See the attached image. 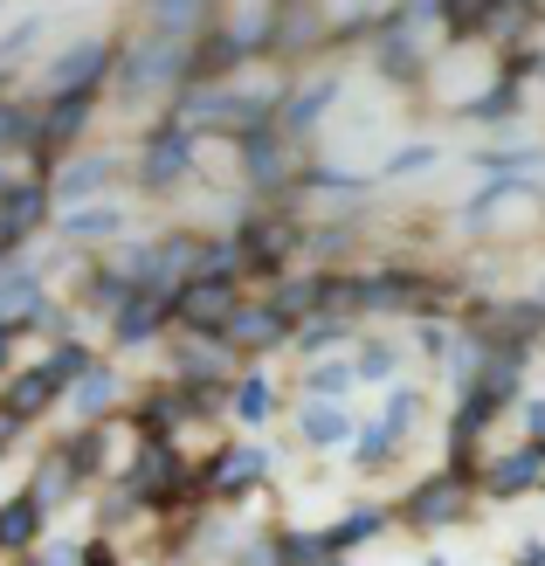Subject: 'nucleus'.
<instances>
[{
    "label": "nucleus",
    "mask_w": 545,
    "mask_h": 566,
    "mask_svg": "<svg viewBox=\"0 0 545 566\" xmlns=\"http://www.w3.org/2000/svg\"><path fill=\"white\" fill-rule=\"evenodd\" d=\"M111 76H118L132 97L187 91V83H193V42H187V35H153V28H146V42H132Z\"/></svg>",
    "instance_id": "1"
},
{
    "label": "nucleus",
    "mask_w": 545,
    "mask_h": 566,
    "mask_svg": "<svg viewBox=\"0 0 545 566\" xmlns=\"http://www.w3.org/2000/svg\"><path fill=\"white\" fill-rule=\"evenodd\" d=\"M242 311V276H187L174 291V325L180 332H228V318Z\"/></svg>",
    "instance_id": "2"
},
{
    "label": "nucleus",
    "mask_w": 545,
    "mask_h": 566,
    "mask_svg": "<svg viewBox=\"0 0 545 566\" xmlns=\"http://www.w3.org/2000/svg\"><path fill=\"white\" fill-rule=\"evenodd\" d=\"M193 138H200V132L174 111V118H166V125L146 138V153H138V187H153V193L180 187V180H187V166H193Z\"/></svg>",
    "instance_id": "3"
},
{
    "label": "nucleus",
    "mask_w": 545,
    "mask_h": 566,
    "mask_svg": "<svg viewBox=\"0 0 545 566\" xmlns=\"http://www.w3.org/2000/svg\"><path fill=\"white\" fill-rule=\"evenodd\" d=\"M125 491H132L138 504H166V497H180V491H187V470H180V457H174V442H166V436H146L138 463L125 470Z\"/></svg>",
    "instance_id": "4"
},
{
    "label": "nucleus",
    "mask_w": 545,
    "mask_h": 566,
    "mask_svg": "<svg viewBox=\"0 0 545 566\" xmlns=\"http://www.w3.org/2000/svg\"><path fill=\"white\" fill-rule=\"evenodd\" d=\"M235 242H242V270L276 276L283 263H291V249H297V221L291 214H255V221L235 229Z\"/></svg>",
    "instance_id": "5"
},
{
    "label": "nucleus",
    "mask_w": 545,
    "mask_h": 566,
    "mask_svg": "<svg viewBox=\"0 0 545 566\" xmlns=\"http://www.w3.org/2000/svg\"><path fill=\"white\" fill-rule=\"evenodd\" d=\"M118 70V49L111 42H70V55H55L49 76H42V91L49 97H70V91H97V83Z\"/></svg>",
    "instance_id": "6"
},
{
    "label": "nucleus",
    "mask_w": 545,
    "mask_h": 566,
    "mask_svg": "<svg viewBox=\"0 0 545 566\" xmlns=\"http://www.w3.org/2000/svg\"><path fill=\"white\" fill-rule=\"evenodd\" d=\"M35 318H49V283H42L35 263L8 256V263H0V325L21 332V325H35Z\"/></svg>",
    "instance_id": "7"
},
{
    "label": "nucleus",
    "mask_w": 545,
    "mask_h": 566,
    "mask_svg": "<svg viewBox=\"0 0 545 566\" xmlns=\"http://www.w3.org/2000/svg\"><path fill=\"white\" fill-rule=\"evenodd\" d=\"M166 318H174V297L153 291V283H138V291H125L111 304V338H118V346H146Z\"/></svg>",
    "instance_id": "8"
},
{
    "label": "nucleus",
    "mask_w": 545,
    "mask_h": 566,
    "mask_svg": "<svg viewBox=\"0 0 545 566\" xmlns=\"http://www.w3.org/2000/svg\"><path fill=\"white\" fill-rule=\"evenodd\" d=\"M283 138H291V132H283L276 118L235 138V153H242V174H249V187H283V180H291V146H283Z\"/></svg>",
    "instance_id": "9"
},
{
    "label": "nucleus",
    "mask_w": 545,
    "mask_h": 566,
    "mask_svg": "<svg viewBox=\"0 0 545 566\" xmlns=\"http://www.w3.org/2000/svg\"><path fill=\"white\" fill-rule=\"evenodd\" d=\"M263 470H270V457L255 442H228L221 457L208 463V476H200V491H208V497H249L255 484H263Z\"/></svg>",
    "instance_id": "10"
},
{
    "label": "nucleus",
    "mask_w": 545,
    "mask_h": 566,
    "mask_svg": "<svg viewBox=\"0 0 545 566\" xmlns=\"http://www.w3.org/2000/svg\"><path fill=\"white\" fill-rule=\"evenodd\" d=\"M118 174H125V166H118V153H91V159H70V166H55L49 193L76 208V201H97V193H111V187H118Z\"/></svg>",
    "instance_id": "11"
},
{
    "label": "nucleus",
    "mask_w": 545,
    "mask_h": 566,
    "mask_svg": "<svg viewBox=\"0 0 545 566\" xmlns=\"http://www.w3.org/2000/svg\"><path fill=\"white\" fill-rule=\"evenodd\" d=\"M483 491H491V497H525V491H545V442L532 436L525 449L497 457L491 470H483Z\"/></svg>",
    "instance_id": "12"
},
{
    "label": "nucleus",
    "mask_w": 545,
    "mask_h": 566,
    "mask_svg": "<svg viewBox=\"0 0 545 566\" xmlns=\"http://www.w3.org/2000/svg\"><path fill=\"white\" fill-rule=\"evenodd\" d=\"M91 111H97V91L49 97V104H42V138H35V153H42V159H55V153H63L83 125H91Z\"/></svg>",
    "instance_id": "13"
},
{
    "label": "nucleus",
    "mask_w": 545,
    "mask_h": 566,
    "mask_svg": "<svg viewBox=\"0 0 545 566\" xmlns=\"http://www.w3.org/2000/svg\"><path fill=\"white\" fill-rule=\"evenodd\" d=\"M228 338H235V353H276L283 338H291V318H283L276 304H242L235 318H228Z\"/></svg>",
    "instance_id": "14"
},
{
    "label": "nucleus",
    "mask_w": 545,
    "mask_h": 566,
    "mask_svg": "<svg viewBox=\"0 0 545 566\" xmlns=\"http://www.w3.org/2000/svg\"><path fill=\"white\" fill-rule=\"evenodd\" d=\"M63 394H70V380L55 374V359H49V366H28V374H14V387L0 394V401H8L21 421H35V415H49L55 401H63Z\"/></svg>",
    "instance_id": "15"
},
{
    "label": "nucleus",
    "mask_w": 545,
    "mask_h": 566,
    "mask_svg": "<svg viewBox=\"0 0 545 566\" xmlns=\"http://www.w3.org/2000/svg\"><path fill=\"white\" fill-rule=\"evenodd\" d=\"M49 201H55V193H49L42 180H28V187H0V229L14 235V249H21L28 235H35V229H42Z\"/></svg>",
    "instance_id": "16"
},
{
    "label": "nucleus",
    "mask_w": 545,
    "mask_h": 566,
    "mask_svg": "<svg viewBox=\"0 0 545 566\" xmlns=\"http://www.w3.org/2000/svg\"><path fill=\"white\" fill-rule=\"evenodd\" d=\"M42 512H49V504H42L35 491H21V497L0 504V553H35V539H42Z\"/></svg>",
    "instance_id": "17"
},
{
    "label": "nucleus",
    "mask_w": 545,
    "mask_h": 566,
    "mask_svg": "<svg viewBox=\"0 0 545 566\" xmlns=\"http://www.w3.org/2000/svg\"><path fill=\"white\" fill-rule=\"evenodd\" d=\"M332 97H338V76H318V83H304V91H291V104H276V125L291 132V138L318 132V118L332 111Z\"/></svg>",
    "instance_id": "18"
},
{
    "label": "nucleus",
    "mask_w": 545,
    "mask_h": 566,
    "mask_svg": "<svg viewBox=\"0 0 545 566\" xmlns=\"http://www.w3.org/2000/svg\"><path fill=\"white\" fill-rule=\"evenodd\" d=\"M297 436L311 442V449H338L353 436V415L338 408V401H325V394H311V401L297 408Z\"/></svg>",
    "instance_id": "19"
},
{
    "label": "nucleus",
    "mask_w": 545,
    "mask_h": 566,
    "mask_svg": "<svg viewBox=\"0 0 545 566\" xmlns=\"http://www.w3.org/2000/svg\"><path fill=\"white\" fill-rule=\"evenodd\" d=\"M63 235L70 242H111V235H125V208L111 201V193H97V201H83L63 214Z\"/></svg>",
    "instance_id": "20"
},
{
    "label": "nucleus",
    "mask_w": 545,
    "mask_h": 566,
    "mask_svg": "<svg viewBox=\"0 0 545 566\" xmlns=\"http://www.w3.org/2000/svg\"><path fill=\"white\" fill-rule=\"evenodd\" d=\"M138 21H146L153 35H187L193 42V28L208 21V0H138Z\"/></svg>",
    "instance_id": "21"
},
{
    "label": "nucleus",
    "mask_w": 545,
    "mask_h": 566,
    "mask_svg": "<svg viewBox=\"0 0 545 566\" xmlns=\"http://www.w3.org/2000/svg\"><path fill=\"white\" fill-rule=\"evenodd\" d=\"M70 401H76V415H83V421H104V415H111V401H118V380H111V366H97V359L83 366V374L70 380Z\"/></svg>",
    "instance_id": "22"
},
{
    "label": "nucleus",
    "mask_w": 545,
    "mask_h": 566,
    "mask_svg": "<svg viewBox=\"0 0 545 566\" xmlns=\"http://www.w3.org/2000/svg\"><path fill=\"white\" fill-rule=\"evenodd\" d=\"M76 476H83V463L70 457V442H63V449H49V457H42V470H35V484H28V491H35L49 512H55V504L76 491Z\"/></svg>",
    "instance_id": "23"
},
{
    "label": "nucleus",
    "mask_w": 545,
    "mask_h": 566,
    "mask_svg": "<svg viewBox=\"0 0 545 566\" xmlns=\"http://www.w3.org/2000/svg\"><path fill=\"white\" fill-rule=\"evenodd\" d=\"M338 346H353V318L311 311V318H304V332H297V353H304V359H325V353H338Z\"/></svg>",
    "instance_id": "24"
},
{
    "label": "nucleus",
    "mask_w": 545,
    "mask_h": 566,
    "mask_svg": "<svg viewBox=\"0 0 545 566\" xmlns=\"http://www.w3.org/2000/svg\"><path fill=\"white\" fill-rule=\"evenodd\" d=\"M455 512H463V484H455V476H442V484H421V497L408 504L415 525H449Z\"/></svg>",
    "instance_id": "25"
},
{
    "label": "nucleus",
    "mask_w": 545,
    "mask_h": 566,
    "mask_svg": "<svg viewBox=\"0 0 545 566\" xmlns=\"http://www.w3.org/2000/svg\"><path fill=\"white\" fill-rule=\"evenodd\" d=\"M332 553V532H283L276 539V566H325Z\"/></svg>",
    "instance_id": "26"
},
{
    "label": "nucleus",
    "mask_w": 545,
    "mask_h": 566,
    "mask_svg": "<svg viewBox=\"0 0 545 566\" xmlns=\"http://www.w3.org/2000/svg\"><path fill=\"white\" fill-rule=\"evenodd\" d=\"M346 387H359V366L353 359H318V366H311V380H304V394H325V401H346Z\"/></svg>",
    "instance_id": "27"
},
{
    "label": "nucleus",
    "mask_w": 545,
    "mask_h": 566,
    "mask_svg": "<svg viewBox=\"0 0 545 566\" xmlns=\"http://www.w3.org/2000/svg\"><path fill=\"white\" fill-rule=\"evenodd\" d=\"M380 525H387V512H373V504H366V512H353V518H338V525H332V553H353V546L373 539Z\"/></svg>",
    "instance_id": "28"
},
{
    "label": "nucleus",
    "mask_w": 545,
    "mask_h": 566,
    "mask_svg": "<svg viewBox=\"0 0 545 566\" xmlns=\"http://www.w3.org/2000/svg\"><path fill=\"white\" fill-rule=\"evenodd\" d=\"M235 415H242V421H263V415H270V387H263V374H242V387H235Z\"/></svg>",
    "instance_id": "29"
},
{
    "label": "nucleus",
    "mask_w": 545,
    "mask_h": 566,
    "mask_svg": "<svg viewBox=\"0 0 545 566\" xmlns=\"http://www.w3.org/2000/svg\"><path fill=\"white\" fill-rule=\"evenodd\" d=\"M359 380H387L394 374V346H387V338H373V346H359Z\"/></svg>",
    "instance_id": "30"
},
{
    "label": "nucleus",
    "mask_w": 545,
    "mask_h": 566,
    "mask_svg": "<svg viewBox=\"0 0 545 566\" xmlns=\"http://www.w3.org/2000/svg\"><path fill=\"white\" fill-rule=\"evenodd\" d=\"M511 111H518V91H511V83H497V91H483V97L470 104V118H511Z\"/></svg>",
    "instance_id": "31"
},
{
    "label": "nucleus",
    "mask_w": 545,
    "mask_h": 566,
    "mask_svg": "<svg viewBox=\"0 0 545 566\" xmlns=\"http://www.w3.org/2000/svg\"><path fill=\"white\" fill-rule=\"evenodd\" d=\"M35 35H42V21H21V28H8V35H0V70H8V63H21Z\"/></svg>",
    "instance_id": "32"
},
{
    "label": "nucleus",
    "mask_w": 545,
    "mask_h": 566,
    "mask_svg": "<svg viewBox=\"0 0 545 566\" xmlns=\"http://www.w3.org/2000/svg\"><path fill=\"white\" fill-rule=\"evenodd\" d=\"M428 159H436V146H408V153H394V166H387V174H421Z\"/></svg>",
    "instance_id": "33"
},
{
    "label": "nucleus",
    "mask_w": 545,
    "mask_h": 566,
    "mask_svg": "<svg viewBox=\"0 0 545 566\" xmlns=\"http://www.w3.org/2000/svg\"><path fill=\"white\" fill-rule=\"evenodd\" d=\"M76 566H118V553H111L104 539H91V546H83V553H76Z\"/></svg>",
    "instance_id": "34"
},
{
    "label": "nucleus",
    "mask_w": 545,
    "mask_h": 566,
    "mask_svg": "<svg viewBox=\"0 0 545 566\" xmlns=\"http://www.w3.org/2000/svg\"><path fill=\"white\" fill-rule=\"evenodd\" d=\"M8 256H14V235H8V229H0V263H8Z\"/></svg>",
    "instance_id": "35"
},
{
    "label": "nucleus",
    "mask_w": 545,
    "mask_h": 566,
    "mask_svg": "<svg viewBox=\"0 0 545 566\" xmlns=\"http://www.w3.org/2000/svg\"><path fill=\"white\" fill-rule=\"evenodd\" d=\"M0 366H8V325H0Z\"/></svg>",
    "instance_id": "36"
},
{
    "label": "nucleus",
    "mask_w": 545,
    "mask_h": 566,
    "mask_svg": "<svg viewBox=\"0 0 545 566\" xmlns=\"http://www.w3.org/2000/svg\"><path fill=\"white\" fill-rule=\"evenodd\" d=\"M325 566H346V553H338V559H325Z\"/></svg>",
    "instance_id": "37"
}]
</instances>
